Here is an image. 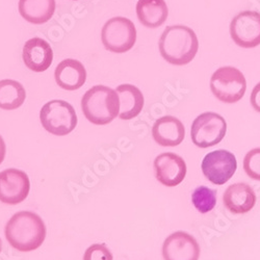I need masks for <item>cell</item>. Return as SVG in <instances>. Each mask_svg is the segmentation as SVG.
Listing matches in <instances>:
<instances>
[{
	"mask_svg": "<svg viewBox=\"0 0 260 260\" xmlns=\"http://www.w3.org/2000/svg\"><path fill=\"white\" fill-rule=\"evenodd\" d=\"M9 244L20 252L39 249L46 238V226L41 216L32 211L15 213L6 226Z\"/></svg>",
	"mask_w": 260,
	"mask_h": 260,
	"instance_id": "obj_1",
	"label": "cell"
},
{
	"mask_svg": "<svg viewBox=\"0 0 260 260\" xmlns=\"http://www.w3.org/2000/svg\"><path fill=\"white\" fill-rule=\"evenodd\" d=\"M158 48L167 62L173 66H185L197 55L199 41L190 27L181 24L170 25L160 36Z\"/></svg>",
	"mask_w": 260,
	"mask_h": 260,
	"instance_id": "obj_2",
	"label": "cell"
},
{
	"mask_svg": "<svg viewBox=\"0 0 260 260\" xmlns=\"http://www.w3.org/2000/svg\"><path fill=\"white\" fill-rule=\"evenodd\" d=\"M81 110L92 124L107 125L119 117V95L110 86L95 85L82 96Z\"/></svg>",
	"mask_w": 260,
	"mask_h": 260,
	"instance_id": "obj_3",
	"label": "cell"
},
{
	"mask_svg": "<svg viewBox=\"0 0 260 260\" xmlns=\"http://www.w3.org/2000/svg\"><path fill=\"white\" fill-rule=\"evenodd\" d=\"M210 90L216 100L233 104L244 98L247 90V80L243 72L237 68L231 66L221 67L211 75Z\"/></svg>",
	"mask_w": 260,
	"mask_h": 260,
	"instance_id": "obj_4",
	"label": "cell"
},
{
	"mask_svg": "<svg viewBox=\"0 0 260 260\" xmlns=\"http://www.w3.org/2000/svg\"><path fill=\"white\" fill-rule=\"evenodd\" d=\"M40 121L49 134L63 137L76 128L78 119L74 107L69 102L55 99L43 105L40 111Z\"/></svg>",
	"mask_w": 260,
	"mask_h": 260,
	"instance_id": "obj_5",
	"label": "cell"
},
{
	"mask_svg": "<svg viewBox=\"0 0 260 260\" xmlns=\"http://www.w3.org/2000/svg\"><path fill=\"white\" fill-rule=\"evenodd\" d=\"M137 28L130 19L114 17L107 20L101 30V41L107 51L125 53L132 50L137 42Z\"/></svg>",
	"mask_w": 260,
	"mask_h": 260,
	"instance_id": "obj_6",
	"label": "cell"
},
{
	"mask_svg": "<svg viewBox=\"0 0 260 260\" xmlns=\"http://www.w3.org/2000/svg\"><path fill=\"white\" fill-rule=\"evenodd\" d=\"M226 133V120L219 114L206 112L193 120L190 128V138L197 147L206 149L221 143Z\"/></svg>",
	"mask_w": 260,
	"mask_h": 260,
	"instance_id": "obj_7",
	"label": "cell"
},
{
	"mask_svg": "<svg viewBox=\"0 0 260 260\" xmlns=\"http://www.w3.org/2000/svg\"><path fill=\"white\" fill-rule=\"evenodd\" d=\"M204 177L215 185L227 183L235 174L237 160L228 150L219 149L206 154L201 165Z\"/></svg>",
	"mask_w": 260,
	"mask_h": 260,
	"instance_id": "obj_8",
	"label": "cell"
},
{
	"mask_svg": "<svg viewBox=\"0 0 260 260\" xmlns=\"http://www.w3.org/2000/svg\"><path fill=\"white\" fill-rule=\"evenodd\" d=\"M230 36L237 46L245 49L260 45V13L244 11L231 20Z\"/></svg>",
	"mask_w": 260,
	"mask_h": 260,
	"instance_id": "obj_9",
	"label": "cell"
},
{
	"mask_svg": "<svg viewBox=\"0 0 260 260\" xmlns=\"http://www.w3.org/2000/svg\"><path fill=\"white\" fill-rule=\"evenodd\" d=\"M30 181L24 171L7 169L0 172V201L9 205L23 202L29 193Z\"/></svg>",
	"mask_w": 260,
	"mask_h": 260,
	"instance_id": "obj_10",
	"label": "cell"
},
{
	"mask_svg": "<svg viewBox=\"0 0 260 260\" xmlns=\"http://www.w3.org/2000/svg\"><path fill=\"white\" fill-rule=\"evenodd\" d=\"M200 253L196 238L185 231L170 234L162 245L164 260H199Z\"/></svg>",
	"mask_w": 260,
	"mask_h": 260,
	"instance_id": "obj_11",
	"label": "cell"
},
{
	"mask_svg": "<svg viewBox=\"0 0 260 260\" xmlns=\"http://www.w3.org/2000/svg\"><path fill=\"white\" fill-rule=\"evenodd\" d=\"M156 180L165 186L174 187L179 185L186 176L185 160L178 154L166 152L159 154L153 164Z\"/></svg>",
	"mask_w": 260,
	"mask_h": 260,
	"instance_id": "obj_12",
	"label": "cell"
},
{
	"mask_svg": "<svg viewBox=\"0 0 260 260\" xmlns=\"http://www.w3.org/2000/svg\"><path fill=\"white\" fill-rule=\"evenodd\" d=\"M22 58L29 70L41 73L49 69L52 64L53 50L46 40L32 38L25 42Z\"/></svg>",
	"mask_w": 260,
	"mask_h": 260,
	"instance_id": "obj_13",
	"label": "cell"
},
{
	"mask_svg": "<svg viewBox=\"0 0 260 260\" xmlns=\"http://www.w3.org/2000/svg\"><path fill=\"white\" fill-rule=\"evenodd\" d=\"M256 200L255 190L246 182H236L229 185L223 194L225 208L233 214H244L251 211Z\"/></svg>",
	"mask_w": 260,
	"mask_h": 260,
	"instance_id": "obj_14",
	"label": "cell"
},
{
	"mask_svg": "<svg viewBox=\"0 0 260 260\" xmlns=\"http://www.w3.org/2000/svg\"><path fill=\"white\" fill-rule=\"evenodd\" d=\"M152 137L161 147H176L185 138V127L178 118L165 116L154 122Z\"/></svg>",
	"mask_w": 260,
	"mask_h": 260,
	"instance_id": "obj_15",
	"label": "cell"
},
{
	"mask_svg": "<svg viewBox=\"0 0 260 260\" xmlns=\"http://www.w3.org/2000/svg\"><path fill=\"white\" fill-rule=\"evenodd\" d=\"M86 70L83 63L75 58H66L60 61L54 71L55 82L66 91H76L86 81Z\"/></svg>",
	"mask_w": 260,
	"mask_h": 260,
	"instance_id": "obj_16",
	"label": "cell"
},
{
	"mask_svg": "<svg viewBox=\"0 0 260 260\" xmlns=\"http://www.w3.org/2000/svg\"><path fill=\"white\" fill-rule=\"evenodd\" d=\"M116 91L120 99L119 118L125 121L137 118L142 113L145 104L142 91L130 83L120 84Z\"/></svg>",
	"mask_w": 260,
	"mask_h": 260,
	"instance_id": "obj_17",
	"label": "cell"
},
{
	"mask_svg": "<svg viewBox=\"0 0 260 260\" xmlns=\"http://www.w3.org/2000/svg\"><path fill=\"white\" fill-rule=\"evenodd\" d=\"M19 13L27 22L41 25L53 17L56 3L55 0H19Z\"/></svg>",
	"mask_w": 260,
	"mask_h": 260,
	"instance_id": "obj_18",
	"label": "cell"
},
{
	"mask_svg": "<svg viewBox=\"0 0 260 260\" xmlns=\"http://www.w3.org/2000/svg\"><path fill=\"white\" fill-rule=\"evenodd\" d=\"M136 11L140 23L148 28L161 26L169 16L165 0H139Z\"/></svg>",
	"mask_w": 260,
	"mask_h": 260,
	"instance_id": "obj_19",
	"label": "cell"
},
{
	"mask_svg": "<svg viewBox=\"0 0 260 260\" xmlns=\"http://www.w3.org/2000/svg\"><path fill=\"white\" fill-rule=\"evenodd\" d=\"M26 98L24 86L14 79L0 80V108L14 111L22 106Z\"/></svg>",
	"mask_w": 260,
	"mask_h": 260,
	"instance_id": "obj_20",
	"label": "cell"
},
{
	"mask_svg": "<svg viewBox=\"0 0 260 260\" xmlns=\"http://www.w3.org/2000/svg\"><path fill=\"white\" fill-rule=\"evenodd\" d=\"M191 203L200 213L210 212L216 204V190L204 185L198 186L191 193Z\"/></svg>",
	"mask_w": 260,
	"mask_h": 260,
	"instance_id": "obj_21",
	"label": "cell"
},
{
	"mask_svg": "<svg viewBox=\"0 0 260 260\" xmlns=\"http://www.w3.org/2000/svg\"><path fill=\"white\" fill-rule=\"evenodd\" d=\"M244 170L251 179L260 181V148H254L245 155Z\"/></svg>",
	"mask_w": 260,
	"mask_h": 260,
	"instance_id": "obj_22",
	"label": "cell"
},
{
	"mask_svg": "<svg viewBox=\"0 0 260 260\" xmlns=\"http://www.w3.org/2000/svg\"><path fill=\"white\" fill-rule=\"evenodd\" d=\"M83 260H114V256L105 245L95 244L85 250Z\"/></svg>",
	"mask_w": 260,
	"mask_h": 260,
	"instance_id": "obj_23",
	"label": "cell"
},
{
	"mask_svg": "<svg viewBox=\"0 0 260 260\" xmlns=\"http://www.w3.org/2000/svg\"><path fill=\"white\" fill-rule=\"evenodd\" d=\"M250 102L254 111L260 114V82H258L252 90Z\"/></svg>",
	"mask_w": 260,
	"mask_h": 260,
	"instance_id": "obj_24",
	"label": "cell"
},
{
	"mask_svg": "<svg viewBox=\"0 0 260 260\" xmlns=\"http://www.w3.org/2000/svg\"><path fill=\"white\" fill-rule=\"evenodd\" d=\"M6 153H7V145L4 138L0 136V165H2L3 161L5 160Z\"/></svg>",
	"mask_w": 260,
	"mask_h": 260,
	"instance_id": "obj_25",
	"label": "cell"
},
{
	"mask_svg": "<svg viewBox=\"0 0 260 260\" xmlns=\"http://www.w3.org/2000/svg\"><path fill=\"white\" fill-rule=\"evenodd\" d=\"M2 249H3V243H2V240H0V252H2Z\"/></svg>",
	"mask_w": 260,
	"mask_h": 260,
	"instance_id": "obj_26",
	"label": "cell"
},
{
	"mask_svg": "<svg viewBox=\"0 0 260 260\" xmlns=\"http://www.w3.org/2000/svg\"><path fill=\"white\" fill-rule=\"evenodd\" d=\"M74 2H77V0H74Z\"/></svg>",
	"mask_w": 260,
	"mask_h": 260,
	"instance_id": "obj_27",
	"label": "cell"
}]
</instances>
